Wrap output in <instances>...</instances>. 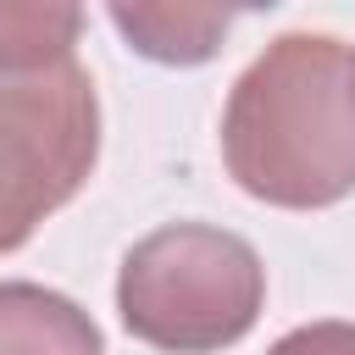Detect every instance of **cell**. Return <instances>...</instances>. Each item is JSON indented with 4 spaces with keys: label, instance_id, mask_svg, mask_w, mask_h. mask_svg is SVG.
Returning <instances> with one entry per match:
<instances>
[{
    "label": "cell",
    "instance_id": "cell-1",
    "mask_svg": "<svg viewBox=\"0 0 355 355\" xmlns=\"http://www.w3.org/2000/svg\"><path fill=\"white\" fill-rule=\"evenodd\" d=\"M227 178L277 211L355 194V50L333 33L272 39L222 105Z\"/></svg>",
    "mask_w": 355,
    "mask_h": 355
},
{
    "label": "cell",
    "instance_id": "cell-2",
    "mask_svg": "<svg viewBox=\"0 0 355 355\" xmlns=\"http://www.w3.org/2000/svg\"><path fill=\"white\" fill-rule=\"evenodd\" d=\"M266 305V266L250 239L211 222L144 233L116 272L122 327L161 355H216L239 344Z\"/></svg>",
    "mask_w": 355,
    "mask_h": 355
},
{
    "label": "cell",
    "instance_id": "cell-3",
    "mask_svg": "<svg viewBox=\"0 0 355 355\" xmlns=\"http://www.w3.org/2000/svg\"><path fill=\"white\" fill-rule=\"evenodd\" d=\"M100 161L94 78L72 61L0 72V255L61 211Z\"/></svg>",
    "mask_w": 355,
    "mask_h": 355
},
{
    "label": "cell",
    "instance_id": "cell-4",
    "mask_svg": "<svg viewBox=\"0 0 355 355\" xmlns=\"http://www.w3.org/2000/svg\"><path fill=\"white\" fill-rule=\"evenodd\" d=\"M0 355H105V338L78 300L44 283L6 277L0 283Z\"/></svg>",
    "mask_w": 355,
    "mask_h": 355
},
{
    "label": "cell",
    "instance_id": "cell-5",
    "mask_svg": "<svg viewBox=\"0 0 355 355\" xmlns=\"http://www.w3.org/2000/svg\"><path fill=\"white\" fill-rule=\"evenodd\" d=\"M128 50L161 67H200L222 50V33L233 28V11L222 6H111L105 11Z\"/></svg>",
    "mask_w": 355,
    "mask_h": 355
},
{
    "label": "cell",
    "instance_id": "cell-6",
    "mask_svg": "<svg viewBox=\"0 0 355 355\" xmlns=\"http://www.w3.org/2000/svg\"><path fill=\"white\" fill-rule=\"evenodd\" d=\"M83 33L78 6H39V0H0V72L55 67L72 61Z\"/></svg>",
    "mask_w": 355,
    "mask_h": 355
},
{
    "label": "cell",
    "instance_id": "cell-7",
    "mask_svg": "<svg viewBox=\"0 0 355 355\" xmlns=\"http://www.w3.org/2000/svg\"><path fill=\"white\" fill-rule=\"evenodd\" d=\"M266 355H355V322H305V327H288Z\"/></svg>",
    "mask_w": 355,
    "mask_h": 355
}]
</instances>
